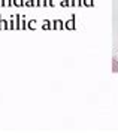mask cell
Here are the masks:
<instances>
[{
	"label": "cell",
	"instance_id": "6da1fadb",
	"mask_svg": "<svg viewBox=\"0 0 118 133\" xmlns=\"http://www.w3.org/2000/svg\"><path fill=\"white\" fill-rule=\"evenodd\" d=\"M112 72L118 73V60L117 58H112Z\"/></svg>",
	"mask_w": 118,
	"mask_h": 133
}]
</instances>
